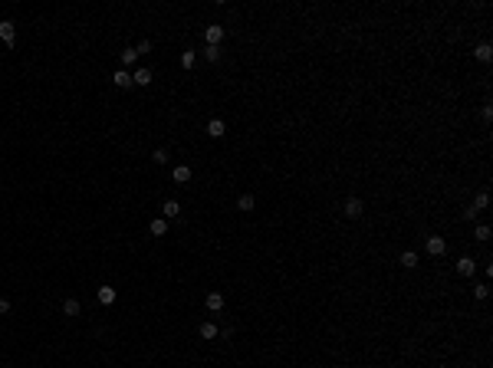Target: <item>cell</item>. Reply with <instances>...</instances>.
Listing matches in <instances>:
<instances>
[{"label": "cell", "instance_id": "1", "mask_svg": "<svg viewBox=\"0 0 493 368\" xmlns=\"http://www.w3.org/2000/svg\"><path fill=\"white\" fill-rule=\"evenodd\" d=\"M342 214L349 217V220H359V217L365 214V201H362V197H355V194L345 197V204H342Z\"/></svg>", "mask_w": 493, "mask_h": 368}, {"label": "cell", "instance_id": "2", "mask_svg": "<svg viewBox=\"0 0 493 368\" xmlns=\"http://www.w3.org/2000/svg\"><path fill=\"white\" fill-rule=\"evenodd\" d=\"M0 40H3V46L17 43V26H13V20H0Z\"/></svg>", "mask_w": 493, "mask_h": 368}, {"label": "cell", "instance_id": "3", "mask_svg": "<svg viewBox=\"0 0 493 368\" xmlns=\"http://www.w3.org/2000/svg\"><path fill=\"white\" fill-rule=\"evenodd\" d=\"M427 253H431V257H441V253H447V240L438 237V234H431V237H427Z\"/></svg>", "mask_w": 493, "mask_h": 368}, {"label": "cell", "instance_id": "4", "mask_svg": "<svg viewBox=\"0 0 493 368\" xmlns=\"http://www.w3.org/2000/svg\"><path fill=\"white\" fill-rule=\"evenodd\" d=\"M204 306H208L210 313H220V309H224V292H217V289H210L208 296H204Z\"/></svg>", "mask_w": 493, "mask_h": 368}, {"label": "cell", "instance_id": "5", "mask_svg": "<svg viewBox=\"0 0 493 368\" xmlns=\"http://www.w3.org/2000/svg\"><path fill=\"white\" fill-rule=\"evenodd\" d=\"M204 40H208V46H220V40H224V26L210 23L208 30H204Z\"/></svg>", "mask_w": 493, "mask_h": 368}, {"label": "cell", "instance_id": "6", "mask_svg": "<svg viewBox=\"0 0 493 368\" xmlns=\"http://www.w3.org/2000/svg\"><path fill=\"white\" fill-rule=\"evenodd\" d=\"M178 214H181V204H178L175 197H171V201H164V204H161V217H164V220H175Z\"/></svg>", "mask_w": 493, "mask_h": 368}, {"label": "cell", "instance_id": "7", "mask_svg": "<svg viewBox=\"0 0 493 368\" xmlns=\"http://www.w3.org/2000/svg\"><path fill=\"white\" fill-rule=\"evenodd\" d=\"M473 270H477L473 257H460V260H457V273H460V276H473Z\"/></svg>", "mask_w": 493, "mask_h": 368}, {"label": "cell", "instance_id": "8", "mask_svg": "<svg viewBox=\"0 0 493 368\" xmlns=\"http://www.w3.org/2000/svg\"><path fill=\"white\" fill-rule=\"evenodd\" d=\"M112 82H115L119 89H131V86H135V82H131V73H129V69H119V73L112 76Z\"/></svg>", "mask_w": 493, "mask_h": 368}, {"label": "cell", "instance_id": "9", "mask_svg": "<svg viewBox=\"0 0 493 368\" xmlns=\"http://www.w3.org/2000/svg\"><path fill=\"white\" fill-rule=\"evenodd\" d=\"M119 59H122V69H129V66H135V63H138V53H135V46H125Z\"/></svg>", "mask_w": 493, "mask_h": 368}, {"label": "cell", "instance_id": "10", "mask_svg": "<svg viewBox=\"0 0 493 368\" xmlns=\"http://www.w3.org/2000/svg\"><path fill=\"white\" fill-rule=\"evenodd\" d=\"M96 299H99L102 306H112V303H115V289H112V286H99Z\"/></svg>", "mask_w": 493, "mask_h": 368}, {"label": "cell", "instance_id": "11", "mask_svg": "<svg viewBox=\"0 0 493 368\" xmlns=\"http://www.w3.org/2000/svg\"><path fill=\"white\" fill-rule=\"evenodd\" d=\"M398 263H401L405 270H415L417 263H421V257H417L415 250H405V253H401V260H398Z\"/></svg>", "mask_w": 493, "mask_h": 368}, {"label": "cell", "instance_id": "12", "mask_svg": "<svg viewBox=\"0 0 493 368\" xmlns=\"http://www.w3.org/2000/svg\"><path fill=\"white\" fill-rule=\"evenodd\" d=\"M197 332H201V339H208V342H214V339L220 336V329H217L214 322H201V329H197Z\"/></svg>", "mask_w": 493, "mask_h": 368}, {"label": "cell", "instance_id": "13", "mask_svg": "<svg viewBox=\"0 0 493 368\" xmlns=\"http://www.w3.org/2000/svg\"><path fill=\"white\" fill-rule=\"evenodd\" d=\"M131 82H135V86H152V69H135V73H131Z\"/></svg>", "mask_w": 493, "mask_h": 368}, {"label": "cell", "instance_id": "14", "mask_svg": "<svg viewBox=\"0 0 493 368\" xmlns=\"http://www.w3.org/2000/svg\"><path fill=\"white\" fill-rule=\"evenodd\" d=\"M224 131H227V125H224L220 119H210L208 122V135H210V138H224Z\"/></svg>", "mask_w": 493, "mask_h": 368}, {"label": "cell", "instance_id": "15", "mask_svg": "<svg viewBox=\"0 0 493 368\" xmlns=\"http://www.w3.org/2000/svg\"><path fill=\"white\" fill-rule=\"evenodd\" d=\"M253 207H257V197H253V194H240V197H237V210H243V214H250Z\"/></svg>", "mask_w": 493, "mask_h": 368}, {"label": "cell", "instance_id": "16", "mask_svg": "<svg viewBox=\"0 0 493 368\" xmlns=\"http://www.w3.org/2000/svg\"><path fill=\"white\" fill-rule=\"evenodd\" d=\"M148 230H152L155 237H164V234H168V220H164V217H155L152 224H148Z\"/></svg>", "mask_w": 493, "mask_h": 368}, {"label": "cell", "instance_id": "17", "mask_svg": "<svg viewBox=\"0 0 493 368\" xmlns=\"http://www.w3.org/2000/svg\"><path fill=\"white\" fill-rule=\"evenodd\" d=\"M171 178H175L178 184H187L191 181V168H187V164H178L175 171H171Z\"/></svg>", "mask_w": 493, "mask_h": 368}, {"label": "cell", "instance_id": "18", "mask_svg": "<svg viewBox=\"0 0 493 368\" xmlns=\"http://www.w3.org/2000/svg\"><path fill=\"white\" fill-rule=\"evenodd\" d=\"M79 313H82V303H79V299H73V296H69V299H66V303H63V315H79Z\"/></svg>", "mask_w": 493, "mask_h": 368}, {"label": "cell", "instance_id": "19", "mask_svg": "<svg viewBox=\"0 0 493 368\" xmlns=\"http://www.w3.org/2000/svg\"><path fill=\"white\" fill-rule=\"evenodd\" d=\"M487 204H490V194H487V191H480V194L473 197L470 210H473V214H480V210H483V207H487Z\"/></svg>", "mask_w": 493, "mask_h": 368}, {"label": "cell", "instance_id": "20", "mask_svg": "<svg viewBox=\"0 0 493 368\" xmlns=\"http://www.w3.org/2000/svg\"><path fill=\"white\" fill-rule=\"evenodd\" d=\"M473 56H477L480 63H490V59H493V50H490V43H480L477 50H473Z\"/></svg>", "mask_w": 493, "mask_h": 368}, {"label": "cell", "instance_id": "21", "mask_svg": "<svg viewBox=\"0 0 493 368\" xmlns=\"http://www.w3.org/2000/svg\"><path fill=\"white\" fill-rule=\"evenodd\" d=\"M487 296H490V286H487V283L473 286V299H477V303H487Z\"/></svg>", "mask_w": 493, "mask_h": 368}, {"label": "cell", "instance_id": "22", "mask_svg": "<svg viewBox=\"0 0 493 368\" xmlns=\"http://www.w3.org/2000/svg\"><path fill=\"white\" fill-rule=\"evenodd\" d=\"M204 59H208V63H217L220 59V46H204Z\"/></svg>", "mask_w": 493, "mask_h": 368}, {"label": "cell", "instance_id": "23", "mask_svg": "<svg viewBox=\"0 0 493 368\" xmlns=\"http://www.w3.org/2000/svg\"><path fill=\"white\" fill-rule=\"evenodd\" d=\"M194 59H197L194 50H184V53H181V66H184V69H191V66H194Z\"/></svg>", "mask_w": 493, "mask_h": 368}, {"label": "cell", "instance_id": "24", "mask_svg": "<svg viewBox=\"0 0 493 368\" xmlns=\"http://www.w3.org/2000/svg\"><path fill=\"white\" fill-rule=\"evenodd\" d=\"M152 161H155V164H168V148H155Z\"/></svg>", "mask_w": 493, "mask_h": 368}, {"label": "cell", "instance_id": "25", "mask_svg": "<svg viewBox=\"0 0 493 368\" xmlns=\"http://www.w3.org/2000/svg\"><path fill=\"white\" fill-rule=\"evenodd\" d=\"M473 237H477V240H490V227H487V224H480V227L473 230Z\"/></svg>", "mask_w": 493, "mask_h": 368}, {"label": "cell", "instance_id": "26", "mask_svg": "<svg viewBox=\"0 0 493 368\" xmlns=\"http://www.w3.org/2000/svg\"><path fill=\"white\" fill-rule=\"evenodd\" d=\"M135 53H138V56H145V53H152V40H142V43L135 46Z\"/></svg>", "mask_w": 493, "mask_h": 368}, {"label": "cell", "instance_id": "27", "mask_svg": "<svg viewBox=\"0 0 493 368\" xmlns=\"http://www.w3.org/2000/svg\"><path fill=\"white\" fill-rule=\"evenodd\" d=\"M480 115H483V122H490V119H493V105H490V102L480 108Z\"/></svg>", "mask_w": 493, "mask_h": 368}, {"label": "cell", "instance_id": "28", "mask_svg": "<svg viewBox=\"0 0 493 368\" xmlns=\"http://www.w3.org/2000/svg\"><path fill=\"white\" fill-rule=\"evenodd\" d=\"M7 313H10V299H3V296H0V315H7Z\"/></svg>", "mask_w": 493, "mask_h": 368}]
</instances>
